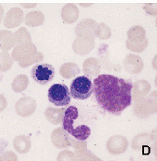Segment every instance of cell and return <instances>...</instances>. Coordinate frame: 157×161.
I'll return each mask as SVG.
<instances>
[{
    "label": "cell",
    "mask_w": 157,
    "mask_h": 161,
    "mask_svg": "<svg viewBox=\"0 0 157 161\" xmlns=\"http://www.w3.org/2000/svg\"><path fill=\"white\" fill-rule=\"evenodd\" d=\"M3 153V148H0V157H1V156H2Z\"/></svg>",
    "instance_id": "4dcf8cb0"
},
{
    "label": "cell",
    "mask_w": 157,
    "mask_h": 161,
    "mask_svg": "<svg viewBox=\"0 0 157 161\" xmlns=\"http://www.w3.org/2000/svg\"><path fill=\"white\" fill-rule=\"evenodd\" d=\"M14 148L18 153L21 154H25L31 148V141L29 136L21 135L15 137L13 142Z\"/></svg>",
    "instance_id": "7c38bea8"
},
{
    "label": "cell",
    "mask_w": 157,
    "mask_h": 161,
    "mask_svg": "<svg viewBox=\"0 0 157 161\" xmlns=\"http://www.w3.org/2000/svg\"><path fill=\"white\" fill-rule=\"evenodd\" d=\"M58 160H75V154L71 151H63L58 156Z\"/></svg>",
    "instance_id": "cb8c5ba5"
},
{
    "label": "cell",
    "mask_w": 157,
    "mask_h": 161,
    "mask_svg": "<svg viewBox=\"0 0 157 161\" xmlns=\"http://www.w3.org/2000/svg\"><path fill=\"white\" fill-rule=\"evenodd\" d=\"M100 25H101V28H102V30H102V31H103V32H104L105 30H106V29L107 28L106 25H104V24H100ZM97 36H98V37H101V39H108V37H106V35H105V34L102 35L100 33H97Z\"/></svg>",
    "instance_id": "4316f807"
},
{
    "label": "cell",
    "mask_w": 157,
    "mask_h": 161,
    "mask_svg": "<svg viewBox=\"0 0 157 161\" xmlns=\"http://www.w3.org/2000/svg\"><path fill=\"white\" fill-rule=\"evenodd\" d=\"M129 142L125 136L116 135L112 136L107 141V149L111 154L118 155L124 153L128 148Z\"/></svg>",
    "instance_id": "52a82bcc"
},
{
    "label": "cell",
    "mask_w": 157,
    "mask_h": 161,
    "mask_svg": "<svg viewBox=\"0 0 157 161\" xmlns=\"http://www.w3.org/2000/svg\"><path fill=\"white\" fill-rule=\"evenodd\" d=\"M3 15H4V9L3 7H2V5L0 4V23L2 22V19L3 18Z\"/></svg>",
    "instance_id": "83f0119b"
},
{
    "label": "cell",
    "mask_w": 157,
    "mask_h": 161,
    "mask_svg": "<svg viewBox=\"0 0 157 161\" xmlns=\"http://www.w3.org/2000/svg\"><path fill=\"white\" fill-rule=\"evenodd\" d=\"M79 117V111L76 106H71L67 110L63 117V129L68 133L71 134V131L74 129L73 123Z\"/></svg>",
    "instance_id": "9c48e42d"
},
{
    "label": "cell",
    "mask_w": 157,
    "mask_h": 161,
    "mask_svg": "<svg viewBox=\"0 0 157 161\" xmlns=\"http://www.w3.org/2000/svg\"><path fill=\"white\" fill-rule=\"evenodd\" d=\"M14 37L15 45L23 44L24 42H29L31 41L30 39V35L28 33V31L25 28H21L14 33Z\"/></svg>",
    "instance_id": "7402d4cb"
},
{
    "label": "cell",
    "mask_w": 157,
    "mask_h": 161,
    "mask_svg": "<svg viewBox=\"0 0 157 161\" xmlns=\"http://www.w3.org/2000/svg\"><path fill=\"white\" fill-rule=\"evenodd\" d=\"M21 6H22L23 7L25 8H33L36 6V4H20Z\"/></svg>",
    "instance_id": "f1b7e54d"
},
{
    "label": "cell",
    "mask_w": 157,
    "mask_h": 161,
    "mask_svg": "<svg viewBox=\"0 0 157 161\" xmlns=\"http://www.w3.org/2000/svg\"><path fill=\"white\" fill-rule=\"evenodd\" d=\"M14 45L13 33L9 30H0V48L3 51H9Z\"/></svg>",
    "instance_id": "4fadbf2b"
},
{
    "label": "cell",
    "mask_w": 157,
    "mask_h": 161,
    "mask_svg": "<svg viewBox=\"0 0 157 161\" xmlns=\"http://www.w3.org/2000/svg\"><path fill=\"white\" fill-rule=\"evenodd\" d=\"M65 109H54L48 107L45 112L46 119L53 125H58L63 119Z\"/></svg>",
    "instance_id": "5bb4252c"
},
{
    "label": "cell",
    "mask_w": 157,
    "mask_h": 161,
    "mask_svg": "<svg viewBox=\"0 0 157 161\" xmlns=\"http://www.w3.org/2000/svg\"><path fill=\"white\" fill-rule=\"evenodd\" d=\"M36 52V48L31 42L26 44H20L17 45L16 48L12 52V57L17 61H22L34 55Z\"/></svg>",
    "instance_id": "ba28073f"
},
{
    "label": "cell",
    "mask_w": 157,
    "mask_h": 161,
    "mask_svg": "<svg viewBox=\"0 0 157 161\" xmlns=\"http://www.w3.org/2000/svg\"><path fill=\"white\" fill-rule=\"evenodd\" d=\"M94 86L88 77L78 76L71 82L70 86V94L75 99L85 100L92 95Z\"/></svg>",
    "instance_id": "7a4b0ae2"
},
{
    "label": "cell",
    "mask_w": 157,
    "mask_h": 161,
    "mask_svg": "<svg viewBox=\"0 0 157 161\" xmlns=\"http://www.w3.org/2000/svg\"><path fill=\"white\" fill-rule=\"evenodd\" d=\"M45 17L44 14L40 11H32L26 14L25 17V24L28 26L34 27L39 26L43 24Z\"/></svg>",
    "instance_id": "9a60e30c"
},
{
    "label": "cell",
    "mask_w": 157,
    "mask_h": 161,
    "mask_svg": "<svg viewBox=\"0 0 157 161\" xmlns=\"http://www.w3.org/2000/svg\"><path fill=\"white\" fill-rule=\"evenodd\" d=\"M52 142L58 148H64L71 146V139L62 129L58 128L52 133Z\"/></svg>",
    "instance_id": "30bf717a"
},
{
    "label": "cell",
    "mask_w": 157,
    "mask_h": 161,
    "mask_svg": "<svg viewBox=\"0 0 157 161\" xmlns=\"http://www.w3.org/2000/svg\"><path fill=\"white\" fill-rule=\"evenodd\" d=\"M13 64L12 57L7 52H0V71H7Z\"/></svg>",
    "instance_id": "44dd1931"
},
{
    "label": "cell",
    "mask_w": 157,
    "mask_h": 161,
    "mask_svg": "<svg viewBox=\"0 0 157 161\" xmlns=\"http://www.w3.org/2000/svg\"><path fill=\"white\" fill-rule=\"evenodd\" d=\"M79 9L75 4H66L61 10V17L67 23H73L79 18Z\"/></svg>",
    "instance_id": "8fae6325"
},
{
    "label": "cell",
    "mask_w": 157,
    "mask_h": 161,
    "mask_svg": "<svg viewBox=\"0 0 157 161\" xmlns=\"http://www.w3.org/2000/svg\"><path fill=\"white\" fill-rule=\"evenodd\" d=\"M28 78L25 75H19L14 78L12 83V89L17 93H20L25 91L28 86Z\"/></svg>",
    "instance_id": "d6986e66"
},
{
    "label": "cell",
    "mask_w": 157,
    "mask_h": 161,
    "mask_svg": "<svg viewBox=\"0 0 157 161\" xmlns=\"http://www.w3.org/2000/svg\"><path fill=\"white\" fill-rule=\"evenodd\" d=\"M80 5H81V6H84L85 7H89V6H91V4H80Z\"/></svg>",
    "instance_id": "f546056e"
},
{
    "label": "cell",
    "mask_w": 157,
    "mask_h": 161,
    "mask_svg": "<svg viewBox=\"0 0 157 161\" xmlns=\"http://www.w3.org/2000/svg\"><path fill=\"white\" fill-rule=\"evenodd\" d=\"M71 135L78 141H86L91 135V129L85 125H82L73 129Z\"/></svg>",
    "instance_id": "ac0fdd59"
},
{
    "label": "cell",
    "mask_w": 157,
    "mask_h": 161,
    "mask_svg": "<svg viewBox=\"0 0 157 161\" xmlns=\"http://www.w3.org/2000/svg\"><path fill=\"white\" fill-rule=\"evenodd\" d=\"M93 86L96 101L105 111L119 115L131 106L133 85L129 80L103 74L94 79Z\"/></svg>",
    "instance_id": "6da1fadb"
},
{
    "label": "cell",
    "mask_w": 157,
    "mask_h": 161,
    "mask_svg": "<svg viewBox=\"0 0 157 161\" xmlns=\"http://www.w3.org/2000/svg\"><path fill=\"white\" fill-rule=\"evenodd\" d=\"M7 106V101L5 96L3 95H0V112L3 111Z\"/></svg>",
    "instance_id": "484cf974"
},
{
    "label": "cell",
    "mask_w": 157,
    "mask_h": 161,
    "mask_svg": "<svg viewBox=\"0 0 157 161\" xmlns=\"http://www.w3.org/2000/svg\"><path fill=\"white\" fill-rule=\"evenodd\" d=\"M146 84H149L147 81H144V80H141V81H138L136 83V87H134L132 86V90H133V93L132 95H133L134 99L137 102V100H140L143 98V97L146 96L148 93L149 92V88H146V86L144 87V86H146Z\"/></svg>",
    "instance_id": "e0dca14e"
},
{
    "label": "cell",
    "mask_w": 157,
    "mask_h": 161,
    "mask_svg": "<svg viewBox=\"0 0 157 161\" xmlns=\"http://www.w3.org/2000/svg\"><path fill=\"white\" fill-rule=\"evenodd\" d=\"M94 156L91 153V152L86 151L84 149H80V151L76 152L75 155V159L78 160H93Z\"/></svg>",
    "instance_id": "603a6c76"
},
{
    "label": "cell",
    "mask_w": 157,
    "mask_h": 161,
    "mask_svg": "<svg viewBox=\"0 0 157 161\" xmlns=\"http://www.w3.org/2000/svg\"><path fill=\"white\" fill-rule=\"evenodd\" d=\"M80 72L79 67L73 63H68L64 64L60 68V74L63 75V77L67 79L71 78L75 76Z\"/></svg>",
    "instance_id": "ffe728a7"
},
{
    "label": "cell",
    "mask_w": 157,
    "mask_h": 161,
    "mask_svg": "<svg viewBox=\"0 0 157 161\" xmlns=\"http://www.w3.org/2000/svg\"><path fill=\"white\" fill-rule=\"evenodd\" d=\"M99 71L98 62L96 59L90 58L85 60L84 64H83V71L85 74L93 77L94 75H97Z\"/></svg>",
    "instance_id": "2e32d148"
},
{
    "label": "cell",
    "mask_w": 157,
    "mask_h": 161,
    "mask_svg": "<svg viewBox=\"0 0 157 161\" xmlns=\"http://www.w3.org/2000/svg\"><path fill=\"white\" fill-rule=\"evenodd\" d=\"M24 19V12L19 7L10 9L5 15L3 25L7 28H15L22 23Z\"/></svg>",
    "instance_id": "8992f818"
},
{
    "label": "cell",
    "mask_w": 157,
    "mask_h": 161,
    "mask_svg": "<svg viewBox=\"0 0 157 161\" xmlns=\"http://www.w3.org/2000/svg\"><path fill=\"white\" fill-rule=\"evenodd\" d=\"M0 160H18V157L13 152L7 151L3 153L2 156L0 157Z\"/></svg>",
    "instance_id": "d4e9b609"
},
{
    "label": "cell",
    "mask_w": 157,
    "mask_h": 161,
    "mask_svg": "<svg viewBox=\"0 0 157 161\" xmlns=\"http://www.w3.org/2000/svg\"><path fill=\"white\" fill-rule=\"evenodd\" d=\"M48 101L56 106H68L71 102V94L68 86L62 83H56L48 91Z\"/></svg>",
    "instance_id": "3957f363"
},
{
    "label": "cell",
    "mask_w": 157,
    "mask_h": 161,
    "mask_svg": "<svg viewBox=\"0 0 157 161\" xmlns=\"http://www.w3.org/2000/svg\"><path fill=\"white\" fill-rule=\"evenodd\" d=\"M31 75L36 83L46 85L54 78L55 68L49 64H38L32 68Z\"/></svg>",
    "instance_id": "277c9868"
},
{
    "label": "cell",
    "mask_w": 157,
    "mask_h": 161,
    "mask_svg": "<svg viewBox=\"0 0 157 161\" xmlns=\"http://www.w3.org/2000/svg\"><path fill=\"white\" fill-rule=\"evenodd\" d=\"M36 108V102L30 97L20 98L16 103L15 109L19 116L26 118L34 113Z\"/></svg>",
    "instance_id": "5b68a950"
}]
</instances>
